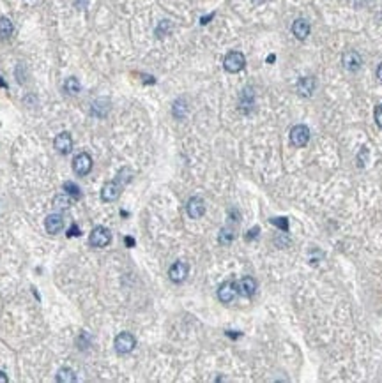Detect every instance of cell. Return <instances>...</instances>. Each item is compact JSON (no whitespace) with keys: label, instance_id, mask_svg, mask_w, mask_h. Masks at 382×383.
Wrapping results in <instances>:
<instances>
[{"label":"cell","instance_id":"cell-1","mask_svg":"<svg viewBox=\"0 0 382 383\" xmlns=\"http://www.w3.org/2000/svg\"><path fill=\"white\" fill-rule=\"evenodd\" d=\"M110 242H112V233L105 226H96L89 235V244L92 247H106Z\"/></svg>","mask_w":382,"mask_h":383},{"label":"cell","instance_id":"cell-2","mask_svg":"<svg viewBox=\"0 0 382 383\" xmlns=\"http://www.w3.org/2000/svg\"><path fill=\"white\" fill-rule=\"evenodd\" d=\"M244 66H246V58L241 51H230L223 60V68L227 73H239L244 69Z\"/></svg>","mask_w":382,"mask_h":383},{"label":"cell","instance_id":"cell-3","mask_svg":"<svg viewBox=\"0 0 382 383\" xmlns=\"http://www.w3.org/2000/svg\"><path fill=\"white\" fill-rule=\"evenodd\" d=\"M113 346H115V352L121 353V355H124V353H129V352H133V349H135L136 339H135V336H133V334L121 332L117 337H115Z\"/></svg>","mask_w":382,"mask_h":383},{"label":"cell","instance_id":"cell-4","mask_svg":"<svg viewBox=\"0 0 382 383\" xmlns=\"http://www.w3.org/2000/svg\"><path fill=\"white\" fill-rule=\"evenodd\" d=\"M310 141V129L305 124H298L290 129V143L294 147H306V143Z\"/></svg>","mask_w":382,"mask_h":383},{"label":"cell","instance_id":"cell-5","mask_svg":"<svg viewBox=\"0 0 382 383\" xmlns=\"http://www.w3.org/2000/svg\"><path fill=\"white\" fill-rule=\"evenodd\" d=\"M122 193V182L119 180V178H115V180L108 182V184L103 185L101 189V200L106 203L110 202H115V200H119V196H121Z\"/></svg>","mask_w":382,"mask_h":383},{"label":"cell","instance_id":"cell-6","mask_svg":"<svg viewBox=\"0 0 382 383\" xmlns=\"http://www.w3.org/2000/svg\"><path fill=\"white\" fill-rule=\"evenodd\" d=\"M73 170H75V173L80 175V177L89 175L92 170V157L87 152H80V154L73 159Z\"/></svg>","mask_w":382,"mask_h":383},{"label":"cell","instance_id":"cell-7","mask_svg":"<svg viewBox=\"0 0 382 383\" xmlns=\"http://www.w3.org/2000/svg\"><path fill=\"white\" fill-rule=\"evenodd\" d=\"M342 64H343V68L347 69V71L354 73V71H358L359 68H361L363 58H361V55H359L356 50H348V51H345V53L342 55Z\"/></svg>","mask_w":382,"mask_h":383},{"label":"cell","instance_id":"cell-8","mask_svg":"<svg viewBox=\"0 0 382 383\" xmlns=\"http://www.w3.org/2000/svg\"><path fill=\"white\" fill-rule=\"evenodd\" d=\"M236 288H237V293H239V295L251 297V295H255V292H257V281H255L253 277L246 276L236 282Z\"/></svg>","mask_w":382,"mask_h":383},{"label":"cell","instance_id":"cell-9","mask_svg":"<svg viewBox=\"0 0 382 383\" xmlns=\"http://www.w3.org/2000/svg\"><path fill=\"white\" fill-rule=\"evenodd\" d=\"M53 147L57 148V152L58 154H69V152L73 150V138H71V135L69 133H61V135H57L55 136V140H53Z\"/></svg>","mask_w":382,"mask_h":383},{"label":"cell","instance_id":"cell-10","mask_svg":"<svg viewBox=\"0 0 382 383\" xmlns=\"http://www.w3.org/2000/svg\"><path fill=\"white\" fill-rule=\"evenodd\" d=\"M186 212L191 219H200L205 214V203H203V200L198 198V196H193L186 205Z\"/></svg>","mask_w":382,"mask_h":383},{"label":"cell","instance_id":"cell-11","mask_svg":"<svg viewBox=\"0 0 382 383\" xmlns=\"http://www.w3.org/2000/svg\"><path fill=\"white\" fill-rule=\"evenodd\" d=\"M236 295H237V288H236V282L233 281L223 282V284L218 288V299H220L223 304H230L233 299H236Z\"/></svg>","mask_w":382,"mask_h":383},{"label":"cell","instance_id":"cell-12","mask_svg":"<svg viewBox=\"0 0 382 383\" xmlns=\"http://www.w3.org/2000/svg\"><path fill=\"white\" fill-rule=\"evenodd\" d=\"M188 270H190L188 263H184V262H175L172 267H170L168 277L172 279L173 282H183L184 279L188 277Z\"/></svg>","mask_w":382,"mask_h":383},{"label":"cell","instance_id":"cell-13","mask_svg":"<svg viewBox=\"0 0 382 383\" xmlns=\"http://www.w3.org/2000/svg\"><path fill=\"white\" fill-rule=\"evenodd\" d=\"M44 228L50 235H57L58 232H62L64 228V219H62L61 214H50L46 219H44Z\"/></svg>","mask_w":382,"mask_h":383},{"label":"cell","instance_id":"cell-14","mask_svg":"<svg viewBox=\"0 0 382 383\" xmlns=\"http://www.w3.org/2000/svg\"><path fill=\"white\" fill-rule=\"evenodd\" d=\"M313 90H315V78L305 76V78H301V80L298 81L299 95H303V98H310V95L313 94Z\"/></svg>","mask_w":382,"mask_h":383},{"label":"cell","instance_id":"cell-15","mask_svg":"<svg viewBox=\"0 0 382 383\" xmlns=\"http://www.w3.org/2000/svg\"><path fill=\"white\" fill-rule=\"evenodd\" d=\"M310 23H308L306 20H303V18H299V20L294 21V25H292V34H294L298 39H306L308 36H310Z\"/></svg>","mask_w":382,"mask_h":383},{"label":"cell","instance_id":"cell-16","mask_svg":"<svg viewBox=\"0 0 382 383\" xmlns=\"http://www.w3.org/2000/svg\"><path fill=\"white\" fill-rule=\"evenodd\" d=\"M239 108L243 113H250L251 110H253V90H251V87L244 88L243 94H241V103H239Z\"/></svg>","mask_w":382,"mask_h":383},{"label":"cell","instance_id":"cell-17","mask_svg":"<svg viewBox=\"0 0 382 383\" xmlns=\"http://www.w3.org/2000/svg\"><path fill=\"white\" fill-rule=\"evenodd\" d=\"M55 380H57L58 383H73V381H76V374L71 367H62V369H58Z\"/></svg>","mask_w":382,"mask_h":383},{"label":"cell","instance_id":"cell-18","mask_svg":"<svg viewBox=\"0 0 382 383\" xmlns=\"http://www.w3.org/2000/svg\"><path fill=\"white\" fill-rule=\"evenodd\" d=\"M64 90L71 95H76L78 92L81 90V85H80V81H78V78H75V76L68 78V80L64 81Z\"/></svg>","mask_w":382,"mask_h":383},{"label":"cell","instance_id":"cell-19","mask_svg":"<svg viewBox=\"0 0 382 383\" xmlns=\"http://www.w3.org/2000/svg\"><path fill=\"white\" fill-rule=\"evenodd\" d=\"M53 207L57 210H68L69 207H71V200H69V195L66 193V195H58L53 198Z\"/></svg>","mask_w":382,"mask_h":383},{"label":"cell","instance_id":"cell-20","mask_svg":"<svg viewBox=\"0 0 382 383\" xmlns=\"http://www.w3.org/2000/svg\"><path fill=\"white\" fill-rule=\"evenodd\" d=\"M13 23H11V20H7V18H0V37L2 39H7V37L13 36Z\"/></svg>","mask_w":382,"mask_h":383},{"label":"cell","instance_id":"cell-21","mask_svg":"<svg viewBox=\"0 0 382 383\" xmlns=\"http://www.w3.org/2000/svg\"><path fill=\"white\" fill-rule=\"evenodd\" d=\"M186 111H188L186 101H184V99H177L175 105H173V115H175V118H184Z\"/></svg>","mask_w":382,"mask_h":383},{"label":"cell","instance_id":"cell-22","mask_svg":"<svg viewBox=\"0 0 382 383\" xmlns=\"http://www.w3.org/2000/svg\"><path fill=\"white\" fill-rule=\"evenodd\" d=\"M64 189H66V193H68L69 196H73L75 200H80V198H81L80 187H78L75 182H66V184H64Z\"/></svg>","mask_w":382,"mask_h":383},{"label":"cell","instance_id":"cell-23","mask_svg":"<svg viewBox=\"0 0 382 383\" xmlns=\"http://www.w3.org/2000/svg\"><path fill=\"white\" fill-rule=\"evenodd\" d=\"M232 239H233V233H232V230H228V228H223L220 232V244H223V245H228L230 242H232Z\"/></svg>","mask_w":382,"mask_h":383},{"label":"cell","instance_id":"cell-24","mask_svg":"<svg viewBox=\"0 0 382 383\" xmlns=\"http://www.w3.org/2000/svg\"><path fill=\"white\" fill-rule=\"evenodd\" d=\"M271 222L276 225V226H280L283 232H287V230H288V222H287V219H283V217H274V219H271Z\"/></svg>","mask_w":382,"mask_h":383},{"label":"cell","instance_id":"cell-25","mask_svg":"<svg viewBox=\"0 0 382 383\" xmlns=\"http://www.w3.org/2000/svg\"><path fill=\"white\" fill-rule=\"evenodd\" d=\"M375 122H377V125L382 129V105H379L375 108Z\"/></svg>","mask_w":382,"mask_h":383},{"label":"cell","instance_id":"cell-26","mask_svg":"<svg viewBox=\"0 0 382 383\" xmlns=\"http://www.w3.org/2000/svg\"><path fill=\"white\" fill-rule=\"evenodd\" d=\"M78 233H80V232H78V226H76V225H73V226H71V230H69V232H68V237H76Z\"/></svg>","mask_w":382,"mask_h":383},{"label":"cell","instance_id":"cell-27","mask_svg":"<svg viewBox=\"0 0 382 383\" xmlns=\"http://www.w3.org/2000/svg\"><path fill=\"white\" fill-rule=\"evenodd\" d=\"M7 381H9V378H7L2 371H0V383H7Z\"/></svg>","mask_w":382,"mask_h":383},{"label":"cell","instance_id":"cell-28","mask_svg":"<svg viewBox=\"0 0 382 383\" xmlns=\"http://www.w3.org/2000/svg\"><path fill=\"white\" fill-rule=\"evenodd\" d=\"M257 233H258V228H253V230L250 232V235H248V239H253V237L257 235Z\"/></svg>","mask_w":382,"mask_h":383},{"label":"cell","instance_id":"cell-29","mask_svg":"<svg viewBox=\"0 0 382 383\" xmlns=\"http://www.w3.org/2000/svg\"><path fill=\"white\" fill-rule=\"evenodd\" d=\"M377 78H379V80L382 81V62H380L379 68H377Z\"/></svg>","mask_w":382,"mask_h":383},{"label":"cell","instance_id":"cell-30","mask_svg":"<svg viewBox=\"0 0 382 383\" xmlns=\"http://www.w3.org/2000/svg\"><path fill=\"white\" fill-rule=\"evenodd\" d=\"M126 244H128L129 247H133V245H135V240H133V239H129V237H126Z\"/></svg>","mask_w":382,"mask_h":383}]
</instances>
